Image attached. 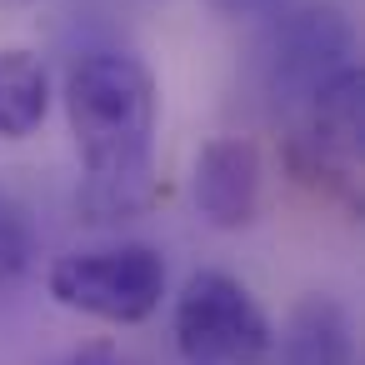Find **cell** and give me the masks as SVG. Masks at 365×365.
Listing matches in <instances>:
<instances>
[{"label": "cell", "instance_id": "cell-1", "mask_svg": "<svg viewBox=\"0 0 365 365\" xmlns=\"http://www.w3.org/2000/svg\"><path fill=\"white\" fill-rule=\"evenodd\" d=\"M66 125L81 155L76 205L86 220H135L160 200L155 130L160 86L130 51H86L66 71Z\"/></svg>", "mask_w": 365, "mask_h": 365}, {"label": "cell", "instance_id": "cell-2", "mask_svg": "<svg viewBox=\"0 0 365 365\" xmlns=\"http://www.w3.org/2000/svg\"><path fill=\"white\" fill-rule=\"evenodd\" d=\"M360 120H365V81L360 66H345L325 81L285 125V165L300 185L335 200L345 215H360Z\"/></svg>", "mask_w": 365, "mask_h": 365}, {"label": "cell", "instance_id": "cell-3", "mask_svg": "<svg viewBox=\"0 0 365 365\" xmlns=\"http://www.w3.org/2000/svg\"><path fill=\"white\" fill-rule=\"evenodd\" d=\"M165 255L145 240L66 250L46 270V290L56 305L101 320V325H145L165 300Z\"/></svg>", "mask_w": 365, "mask_h": 365}, {"label": "cell", "instance_id": "cell-4", "mask_svg": "<svg viewBox=\"0 0 365 365\" xmlns=\"http://www.w3.org/2000/svg\"><path fill=\"white\" fill-rule=\"evenodd\" d=\"M180 365H270L275 325L255 290L230 270L185 275L170 315Z\"/></svg>", "mask_w": 365, "mask_h": 365}, {"label": "cell", "instance_id": "cell-5", "mask_svg": "<svg viewBox=\"0 0 365 365\" xmlns=\"http://www.w3.org/2000/svg\"><path fill=\"white\" fill-rule=\"evenodd\" d=\"M355 61V26L335 0H300V6L270 11L260 41V81L265 96L290 115L300 110L325 81H335Z\"/></svg>", "mask_w": 365, "mask_h": 365}, {"label": "cell", "instance_id": "cell-6", "mask_svg": "<svg viewBox=\"0 0 365 365\" xmlns=\"http://www.w3.org/2000/svg\"><path fill=\"white\" fill-rule=\"evenodd\" d=\"M195 210L210 230H250L265 195V160L250 135H210L190 170Z\"/></svg>", "mask_w": 365, "mask_h": 365}, {"label": "cell", "instance_id": "cell-7", "mask_svg": "<svg viewBox=\"0 0 365 365\" xmlns=\"http://www.w3.org/2000/svg\"><path fill=\"white\" fill-rule=\"evenodd\" d=\"M275 365H355L350 315L330 295H305L275 335Z\"/></svg>", "mask_w": 365, "mask_h": 365}, {"label": "cell", "instance_id": "cell-8", "mask_svg": "<svg viewBox=\"0 0 365 365\" xmlns=\"http://www.w3.org/2000/svg\"><path fill=\"white\" fill-rule=\"evenodd\" d=\"M51 115V66L31 46H0V140H31Z\"/></svg>", "mask_w": 365, "mask_h": 365}, {"label": "cell", "instance_id": "cell-9", "mask_svg": "<svg viewBox=\"0 0 365 365\" xmlns=\"http://www.w3.org/2000/svg\"><path fill=\"white\" fill-rule=\"evenodd\" d=\"M36 265V225L21 200L0 195V285H16Z\"/></svg>", "mask_w": 365, "mask_h": 365}, {"label": "cell", "instance_id": "cell-10", "mask_svg": "<svg viewBox=\"0 0 365 365\" xmlns=\"http://www.w3.org/2000/svg\"><path fill=\"white\" fill-rule=\"evenodd\" d=\"M46 365H130V360L110 340H91V345H76V350H66V355H56Z\"/></svg>", "mask_w": 365, "mask_h": 365}, {"label": "cell", "instance_id": "cell-11", "mask_svg": "<svg viewBox=\"0 0 365 365\" xmlns=\"http://www.w3.org/2000/svg\"><path fill=\"white\" fill-rule=\"evenodd\" d=\"M205 6H210L215 16H225V21H245V16H270V11H280L285 0H205Z\"/></svg>", "mask_w": 365, "mask_h": 365}]
</instances>
